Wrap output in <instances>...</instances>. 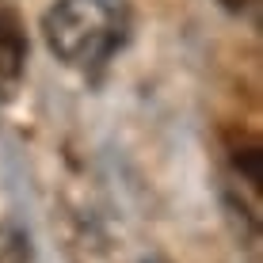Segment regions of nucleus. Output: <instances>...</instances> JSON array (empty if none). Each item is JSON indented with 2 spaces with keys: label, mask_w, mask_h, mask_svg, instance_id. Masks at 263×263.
Masks as SVG:
<instances>
[{
  "label": "nucleus",
  "mask_w": 263,
  "mask_h": 263,
  "mask_svg": "<svg viewBox=\"0 0 263 263\" xmlns=\"http://www.w3.org/2000/svg\"><path fill=\"white\" fill-rule=\"evenodd\" d=\"M42 34L58 61L92 72L119 50L122 15L111 0H58L42 15Z\"/></svg>",
  "instance_id": "nucleus-1"
},
{
  "label": "nucleus",
  "mask_w": 263,
  "mask_h": 263,
  "mask_svg": "<svg viewBox=\"0 0 263 263\" xmlns=\"http://www.w3.org/2000/svg\"><path fill=\"white\" fill-rule=\"evenodd\" d=\"M27 65V34L12 4L0 0V80H20Z\"/></svg>",
  "instance_id": "nucleus-2"
},
{
  "label": "nucleus",
  "mask_w": 263,
  "mask_h": 263,
  "mask_svg": "<svg viewBox=\"0 0 263 263\" xmlns=\"http://www.w3.org/2000/svg\"><path fill=\"white\" fill-rule=\"evenodd\" d=\"M0 263H31V240L12 221H0Z\"/></svg>",
  "instance_id": "nucleus-3"
},
{
  "label": "nucleus",
  "mask_w": 263,
  "mask_h": 263,
  "mask_svg": "<svg viewBox=\"0 0 263 263\" xmlns=\"http://www.w3.org/2000/svg\"><path fill=\"white\" fill-rule=\"evenodd\" d=\"M221 4H225V8H233V12H240V8H248L252 0H221Z\"/></svg>",
  "instance_id": "nucleus-4"
}]
</instances>
